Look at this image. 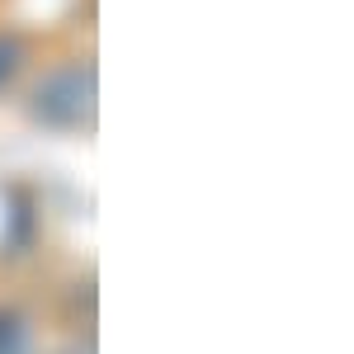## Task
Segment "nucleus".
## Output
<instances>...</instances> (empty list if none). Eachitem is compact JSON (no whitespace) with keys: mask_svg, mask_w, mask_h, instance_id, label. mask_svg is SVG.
Instances as JSON below:
<instances>
[{"mask_svg":"<svg viewBox=\"0 0 354 354\" xmlns=\"http://www.w3.org/2000/svg\"><path fill=\"white\" fill-rule=\"evenodd\" d=\"M95 100V71L90 66H62L38 85V113L53 123H81Z\"/></svg>","mask_w":354,"mask_h":354,"instance_id":"f257e3e1","label":"nucleus"},{"mask_svg":"<svg viewBox=\"0 0 354 354\" xmlns=\"http://www.w3.org/2000/svg\"><path fill=\"white\" fill-rule=\"evenodd\" d=\"M19 62H24V43L19 38H0V85L19 71Z\"/></svg>","mask_w":354,"mask_h":354,"instance_id":"f03ea898","label":"nucleus"}]
</instances>
